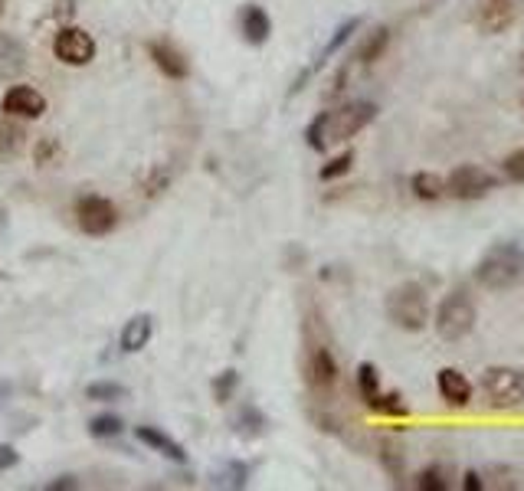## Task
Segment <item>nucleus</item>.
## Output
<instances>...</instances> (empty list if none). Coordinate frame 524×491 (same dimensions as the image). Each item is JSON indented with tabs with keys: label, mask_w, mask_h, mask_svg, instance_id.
Here are the masks:
<instances>
[{
	"label": "nucleus",
	"mask_w": 524,
	"mask_h": 491,
	"mask_svg": "<svg viewBox=\"0 0 524 491\" xmlns=\"http://www.w3.org/2000/svg\"><path fill=\"white\" fill-rule=\"evenodd\" d=\"M524 276V249L518 243H498L492 246L475 266V282L481 289H512L514 282Z\"/></svg>",
	"instance_id": "nucleus-1"
},
{
	"label": "nucleus",
	"mask_w": 524,
	"mask_h": 491,
	"mask_svg": "<svg viewBox=\"0 0 524 491\" xmlns=\"http://www.w3.org/2000/svg\"><path fill=\"white\" fill-rule=\"evenodd\" d=\"M387 318L394 321L400 331H423L429 324V299L423 285L417 282H403V285H396L390 295H387Z\"/></svg>",
	"instance_id": "nucleus-2"
},
{
	"label": "nucleus",
	"mask_w": 524,
	"mask_h": 491,
	"mask_svg": "<svg viewBox=\"0 0 524 491\" xmlns=\"http://www.w3.org/2000/svg\"><path fill=\"white\" fill-rule=\"evenodd\" d=\"M475 321H479V311L472 305V299L465 292H450L446 299L439 301L436 308V334L442 341H462V338H469L472 328H475Z\"/></svg>",
	"instance_id": "nucleus-3"
},
{
	"label": "nucleus",
	"mask_w": 524,
	"mask_h": 491,
	"mask_svg": "<svg viewBox=\"0 0 524 491\" xmlns=\"http://www.w3.org/2000/svg\"><path fill=\"white\" fill-rule=\"evenodd\" d=\"M377 112H380L377 102H367V98H357V102H348V105L328 112V144H341V141L361 135L377 118Z\"/></svg>",
	"instance_id": "nucleus-4"
},
{
	"label": "nucleus",
	"mask_w": 524,
	"mask_h": 491,
	"mask_svg": "<svg viewBox=\"0 0 524 491\" xmlns=\"http://www.w3.org/2000/svg\"><path fill=\"white\" fill-rule=\"evenodd\" d=\"M481 390L489 396V403L498 409H514L524 403V370L518 367H489L481 374Z\"/></svg>",
	"instance_id": "nucleus-5"
},
{
	"label": "nucleus",
	"mask_w": 524,
	"mask_h": 491,
	"mask_svg": "<svg viewBox=\"0 0 524 491\" xmlns=\"http://www.w3.org/2000/svg\"><path fill=\"white\" fill-rule=\"evenodd\" d=\"M498 187V177L489 174L479 164H462L456 171H450L446 177V193L452 200H481Z\"/></svg>",
	"instance_id": "nucleus-6"
},
{
	"label": "nucleus",
	"mask_w": 524,
	"mask_h": 491,
	"mask_svg": "<svg viewBox=\"0 0 524 491\" xmlns=\"http://www.w3.org/2000/svg\"><path fill=\"white\" fill-rule=\"evenodd\" d=\"M75 223L86 236H108L118 226V210L115 203L106 200V197H79L75 200Z\"/></svg>",
	"instance_id": "nucleus-7"
},
{
	"label": "nucleus",
	"mask_w": 524,
	"mask_h": 491,
	"mask_svg": "<svg viewBox=\"0 0 524 491\" xmlns=\"http://www.w3.org/2000/svg\"><path fill=\"white\" fill-rule=\"evenodd\" d=\"M53 56L66 66H89L96 59V40L82 27H59L53 36Z\"/></svg>",
	"instance_id": "nucleus-8"
},
{
	"label": "nucleus",
	"mask_w": 524,
	"mask_h": 491,
	"mask_svg": "<svg viewBox=\"0 0 524 491\" xmlns=\"http://www.w3.org/2000/svg\"><path fill=\"white\" fill-rule=\"evenodd\" d=\"M521 13V4L518 0H475V11H472V23L475 30L489 33V36H498V33L512 30L514 20Z\"/></svg>",
	"instance_id": "nucleus-9"
},
{
	"label": "nucleus",
	"mask_w": 524,
	"mask_h": 491,
	"mask_svg": "<svg viewBox=\"0 0 524 491\" xmlns=\"http://www.w3.org/2000/svg\"><path fill=\"white\" fill-rule=\"evenodd\" d=\"M305 380L315 394H328L338 384V361H334L332 347H325V344L311 347L309 363H305Z\"/></svg>",
	"instance_id": "nucleus-10"
},
{
	"label": "nucleus",
	"mask_w": 524,
	"mask_h": 491,
	"mask_svg": "<svg viewBox=\"0 0 524 491\" xmlns=\"http://www.w3.org/2000/svg\"><path fill=\"white\" fill-rule=\"evenodd\" d=\"M0 112L11 118H43L46 98L33 86H13L0 98Z\"/></svg>",
	"instance_id": "nucleus-11"
},
{
	"label": "nucleus",
	"mask_w": 524,
	"mask_h": 491,
	"mask_svg": "<svg viewBox=\"0 0 524 491\" xmlns=\"http://www.w3.org/2000/svg\"><path fill=\"white\" fill-rule=\"evenodd\" d=\"M148 56H151V63L158 66V69L168 75V79H174V82H184V79L191 75V63L184 59V53L177 50V46L164 43V40H154V43H148Z\"/></svg>",
	"instance_id": "nucleus-12"
},
{
	"label": "nucleus",
	"mask_w": 524,
	"mask_h": 491,
	"mask_svg": "<svg viewBox=\"0 0 524 491\" xmlns=\"http://www.w3.org/2000/svg\"><path fill=\"white\" fill-rule=\"evenodd\" d=\"M239 30H243V40L249 46H262L272 36V17L259 4H246L243 13H239Z\"/></svg>",
	"instance_id": "nucleus-13"
},
{
	"label": "nucleus",
	"mask_w": 524,
	"mask_h": 491,
	"mask_svg": "<svg viewBox=\"0 0 524 491\" xmlns=\"http://www.w3.org/2000/svg\"><path fill=\"white\" fill-rule=\"evenodd\" d=\"M436 390L450 406H465L472 400L469 377L462 374V370H456V367H442V370H439V374H436Z\"/></svg>",
	"instance_id": "nucleus-14"
},
{
	"label": "nucleus",
	"mask_w": 524,
	"mask_h": 491,
	"mask_svg": "<svg viewBox=\"0 0 524 491\" xmlns=\"http://www.w3.org/2000/svg\"><path fill=\"white\" fill-rule=\"evenodd\" d=\"M135 439L138 442H145L148 448H154V452H160L164 459L177 462V465H184L187 462V452H184V446L177 442V439H171L164 429L158 426H135Z\"/></svg>",
	"instance_id": "nucleus-15"
},
{
	"label": "nucleus",
	"mask_w": 524,
	"mask_h": 491,
	"mask_svg": "<svg viewBox=\"0 0 524 491\" xmlns=\"http://www.w3.org/2000/svg\"><path fill=\"white\" fill-rule=\"evenodd\" d=\"M23 69H27V46L11 33H0V79H13Z\"/></svg>",
	"instance_id": "nucleus-16"
},
{
	"label": "nucleus",
	"mask_w": 524,
	"mask_h": 491,
	"mask_svg": "<svg viewBox=\"0 0 524 491\" xmlns=\"http://www.w3.org/2000/svg\"><path fill=\"white\" fill-rule=\"evenodd\" d=\"M151 334H154V318H151V315H135V318L121 328L118 347L125 354H135V351H141V347H148Z\"/></svg>",
	"instance_id": "nucleus-17"
},
{
	"label": "nucleus",
	"mask_w": 524,
	"mask_h": 491,
	"mask_svg": "<svg viewBox=\"0 0 524 491\" xmlns=\"http://www.w3.org/2000/svg\"><path fill=\"white\" fill-rule=\"evenodd\" d=\"M387 46H390V27H374L371 33H364V40L357 43V53H354V59L357 63H364V66H371V63H377V59H384V53H387Z\"/></svg>",
	"instance_id": "nucleus-18"
},
{
	"label": "nucleus",
	"mask_w": 524,
	"mask_h": 491,
	"mask_svg": "<svg viewBox=\"0 0 524 491\" xmlns=\"http://www.w3.org/2000/svg\"><path fill=\"white\" fill-rule=\"evenodd\" d=\"M410 191H413L417 200H426V203L442 200L446 197V177H439L433 171H417L410 177Z\"/></svg>",
	"instance_id": "nucleus-19"
},
{
	"label": "nucleus",
	"mask_w": 524,
	"mask_h": 491,
	"mask_svg": "<svg viewBox=\"0 0 524 491\" xmlns=\"http://www.w3.org/2000/svg\"><path fill=\"white\" fill-rule=\"evenodd\" d=\"M23 144H27V131H23V125L11 121V115L0 118V160L17 158Z\"/></svg>",
	"instance_id": "nucleus-20"
},
{
	"label": "nucleus",
	"mask_w": 524,
	"mask_h": 491,
	"mask_svg": "<svg viewBox=\"0 0 524 491\" xmlns=\"http://www.w3.org/2000/svg\"><path fill=\"white\" fill-rule=\"evenodd\" d=\"M361 23H364V20H361V17H348V20H344L341 27H338V30L332 33V40L325 43V50H321V53H318V66H321V63H328V59H332L334 53H341L344 46L351 43V36H354V33L361 30Z\"/></svg>",
	"instance_id": "nucleus-21"
},
{
	"label": "nucleus",
	"mask_w": 524,
	"mask_h": 491,
	"mask_svg": "<svg viewBox=\"0 0 524 491\" xmlns=\"http://www.w3.org/2000/svg\"><path fill=\"white\" fill-rule=\"evenodd\" d=\"M354 386H357V394L364 403H371L377 394H380V374H377L374 363H357V374H354Z\"/></svg>",
	"instance_id": "nucleus-22"
},
{
	"label": "nucleus",
	"mask_w": 524,
	"mask_h": 491,
	"mask_svg": "<svg viewBox=\"0 0 524 491\" xmlns=\"http://www.w3.org/2000/svg\"><path fill=\"white\" fill-rule=\"evenodd\" d=\"M125 396H129V386L118 380H96L86 386V400H92V403H112V400H125Z\"/></svg>",
	"instance_id": "nucleus-23"
},
{
	"label": "nucleus",
	"mask_w": 524,
	"mask_h": 491,
	"mask_svg": "<svg viewBox=\"0 0 524 491\" xmlns=\"http://www.w3.org/2000/svg\"><path fill=\"white\" fill-rule=\"evenodd\" d=\"M367 406L374 409L377 417H387V419H407L410 417V409L400 403V394H377Z\"/></svg>",
	"instance_id": "nucleus-24"
},
{
	"label": "nucleus",
	"mask_w": 524,
	"mask_h": 491,
	"mask_svg": "<svg viewBox=\"0 0 524 491\" xmlns=\"http://www.w3.org/2000/svg\"><path fill=\"white\" fill-rule=\"evenodd\" d=\"M305 144H309L311 151H318V154L328 151V112H321V115H315L309 121V129H305Z\"/></svg>",
	"instance_id": "nucleus-25"
},
{
	"label": "nucleus",
	"mask_w": 524,
	"mask_h": 491,
	"mask_svg": "<svg viewBox=\"0 0 524 491\" xmlns=\"http://www.w3.org/2000/svg\"><path fill=\"white\" fill-rule=\"evenodd\" d=\"M249 481V465H243V462H230L220 475H216L214 485H220V488H246Z\"/></svg>",
	"instance_id": "nucleus-26"
},
{
	"label": "nucleus",
	"mask_w": 524,
	"mask_h": 491,
	"mask_svg": "<svg viewBox=\"0 0 524 491\" xmlns=\"http://www.w3.org/2000/svg\"><path fill=\"white\" fill-rule=\"evenodd\" d=\"M89 433L96 439H115L125 433V423L118 417H96L92 423H89Z\"/></svg>",
	"instance_id": "nucleus-27"
},
{
	"label": "nucleus",
	"mask_w": 524,
	"mask_h": 491,
	"mask_svg": "<svg viewBox=\"0 0 524 491\" xmlns=\"http://www.w3.org/2000/svg\"><path fill=\"white\" fill-rule=\"evenodd\" d=\"M351 164H354V151H341L338 158H332L325 168L318 171L321 181H334V177H344V174L351 171Z\"/></svg>",
	"instance_id": "nucleus-28"
},
{
	"label": "nucleus",
	"mask_w": 524,
	"mask_h": 491,
	"mask_svg": "<svg viewBox=\"0 0 524 491\" xmlns=\"http://www.w3.org/2000/svg\"><path fill=\"white\" fill-rule=\"evenodd\" d=\"M236 386H239V374L236 370H223V374L214 380V396L216 403H230L236 394Z\"/></svg>",
	"instance_id": "nucleus-29"
},
{
	"label": "nucleus",
	"mask_w": 524,
	"mask_h": 491,
	"mask_svg": "<svg viewBox=\"0 0 524 491\" xmlns=\"http://www.w3.org/2000/svg\"><path fill=\"white\" fill-rule=\"evenodd\" d=\"M417 488L419 491H446L450 488V481H446V475H442V469H423L417 475Z\"/></svg>",
	"instance_id": "nucleus-30"
},
{
	"label": "nucleus",
	"mask_w": 524,
	"mask_h": 491,
	"mask_svg": "<svg viewBox=\"0 0 524 491\" xmlns=\"http://www.w3.org/2000/svg\"><path fill=\"white\" fill-rule=\"evenodd\" d=\"M502 171L512 183H524V148L512 151V154L502 160Z\"/></svg>",
	"instance_id": "nucleus-31"
},
{
	"label": "nucleus",
	"mask_w": 524,
	"mask_h": 491,
	"mask_svg": "<svg viewBox=\"0 0 524 491\" xmlns=\"http://www.w3.org/2000/svg\"><path fill=\"white\" fill-rule=\"evenodd\" d=\"M380 465H384L394 479H403V452H396L394 446H384L380 448Z\"/></svg>",
	"instance_id": "nucleus-32"
},
{
	"label": "nucleus",
	"mask_w": 524,
	"mask_h": 491,
	"mask_svg": "<svg viewBox=\"0 0 524 491\" xmlns=\"http://www.w3.org/2000/svg\"><path fill=\"white\" fill-rule=\"evenodd\" d=\"M462 488H465V491H485V488H489V481L481 479L475 469H469L465 475H462Z\"/></svg>",
	"instance_id": "nucleus-33"
},
{
	"label": "nucleus",
	"mask_w": 524,
	"mask_h": 491,
	"mask_svg": "<svg viewBox=\"0 0 524 491\" xmlns=\"http://www.w3.org/2000/svg\"><path fill=\"white\" fill-rule=\"evenodd\" d=\"M17 462H20L17 448H13V446H0V475H4V472H11Z\"/></svg>",
	"instance_id": "nucleus-34"
},
{
	"label": "nucleus",
	"mask_w": 524,
	"mask_h": 491,
	"mask_svg": "<svg viewBox=\"0 0 524 491\" xmlns=\"http://www.w3.org/2000/svg\"><path fill=\"white\" fill-rule=\"evenodd\" d=\"M59 488H75V481L66 475V479H59V481H50V491H59Z\"/></svg>",
	"instance_id": "nucleus-35"
},
{
	"label": "nucleus",
	"mask_w": 524,
	"mask_h": 491,
	"mask_svg": "<svg viewBox=\"0 0 524 491\" xmlns=\"http://www.w3.org/2000/svg\"><path fill=\"white\" fill-rule=\"evenodd\" d=\"M7 394H11V384H0V403L7 400Z\"/></svg>",
	"instance_id": "nucleus-36"
},
{
	"label": "nucleus",
	"mask_w": 524,
	"mask_h": 491,
	"mask_svg": "<svg viewBox=\"0 0 524 491\" xmlns=\"http://www.w3.org/2000/svg\"><path fill=\"white\" fill-rule=\"evenodd\" d=\"M0 13H4V0H0Z\"/></svg>",
	"instance_id": "nucleus-37"
}]
</instances>
